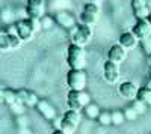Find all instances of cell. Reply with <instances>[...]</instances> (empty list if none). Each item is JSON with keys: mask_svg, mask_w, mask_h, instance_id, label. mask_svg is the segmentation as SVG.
Listing matches in <instances>:
<instances>
[{"mask_svg": "<svg viewBox=\"0 0 151 134\" xmlns=\"http://www.w3.org/2000/svg\"><path fill=\"white\" fill-rule=\"evenodd\" d=\"M147 88H150L151 89V77L148 78V81H147Z\"/></svg>", "mask_w": 151, "mask_h": 134, "instance_id": "74e56055", "label": "cell"}, {"mask_svg": "<svg viewBox=\"0 0 151 134\" xmlns=\"http://www.w3.org/2000/svg\"><path fill=\"white\" fill-rule=\"evenodd\" d=\"M132 107L136 110V113L137 115H144L145 112H147V108H148V105L144 103V101H141V100H134V101H132Z\"/></svg>", "mask_w": 151, "mask_h": 134, "instance_id": "7402d4cb", "label": "cell"}, {"mask_svg": "<svg viewBox=\"0 0 151 134\" xmlns=\"http://www.w3.org/2000/svg\"><path fill=\"white\" fill-rule=\"evenodd\" d=\"M36 110L40 112V115L47 120H55L56 119V108L47 100H40V103L36 104Z\"/></svg>", "mask_w": 151, "mask_h": 134, "instance_id": "8fae6325", "label": "cell"}, {"mask_svg": "<svg viewBox=\"0 0 151 134\" xmlns=\"http://www.w3.org/2000/svg\"><path fill=\"white\" fill-rule=\"evenodd\" d=\"M15 26H17V36H18V38H20L23 42L30 41V39L33 38L35 32L32 30V27H30V24H29V20H27V18H23V20L15 21Z\"/></svg>", "mask_w": 151, "mask_h": 134, "instance_id": "9c48e42d", "label": "cell"}, {"mask_svg": "<svg viewBox=\"0 0 151 134\" xmlns=\"http://www.w3.org/2000/svg\"><path fill=\"white\" fill-rule=\"evenodd\" d=\"M137 92H139V88L133 81H122L118 86V93L124 100H129V101H134L137 98Z\"/></svg>", "mask_w": 151, "mask_h": 134, "instance_id": "ba28073f", "label": "cell"}, {"mask_svg": "<svg viewBox=\"0 0 151 134\" xmlns=\"http://www.w3.org/2000/svg\"><path fill=\"white\" fill-rule=\"evenodd\" d=\"M67 105H68L70 110H74V112L83 110V105H82L80 101H79V92H77V91H70V92H68Z\"/></svg>", "mask_w": 151, "mask_h": 134, "instance_id": "4fadbf2b", "label": "cell"}, {"mask_svg": "<svg viewBox=\"0 0 151 134\" xmlns=\"http://www.w3.org/2000/svg\"><path fill=\"white\" fill-rule=\"evenodd\" d=\"M150 77H151V65H150Z\"/></svg>", "mask_w": 151, "mask_h": 134, "instance_id": "ab89813d", "label": "cell"}, {"mask_svg": "<svg viewBox=\"0 0 151 134\" xmlns=\"http://www.w3.org/2000/svg\"><path fill=\"white\" fill-rule=\"evenodd\" d=\"M124 120H125L124 112H121V110H113V112H112V125L119 127V125L124 124Z\"/></svg>", "mask_w": 151, "mask_h": 134, "instance_id": "44dd1931", "label": "cell"}, {"mask_svg": "<svg viewBox=\"0 0 151 134\" xmlns=\"http://www.w3.org/2000/svg\"><path fill=\"white\" fill-rule=\"evenodd\" d=\"M9 108H11V112L14 113V115H17V116H21V115H24V110H26V105H24V103H21L20 100H17L12 105H9Z\"/></svg>", "mask_w": 151, "mask_h": 134, "instance_id": "ffe728a7", "label": "cell"}, {"mask_svg": "<svg viewBox=\"0 0 151 134\" xmlns=\"http://www.w3.org/2000/svg\"><path fill=\"white\" fill-rule=\"evenodd\" d=\"M125 59H127V50L124 47H121L119 44L110 45V48L107 50V60L115 65H121Z\"/></svg>", "mask_w": 151, "mask_h": 134, "instance_id": "52a82bcc", "label": "cell"}, {"mask_svg": "<svg viewBox=\"0 0 151 134\" xmlns=\"http://www.w3.org/2000/svg\"><path fill=\"white\" fill-rule=\"evenodd\" d=\"M137 116H139V115L136 113V110H134L132 105H129V107L124 108V118H125V120L132 122V120H136V119H137Z\"/></svg>", "mask_w": 151, "mask_h": 134, "instance_id": "484cf974", "label": "cell"}, {"mask_svg": "<svg viewBox=\"0 0 151 134\" xmlns=\"http://www.w3.org/2000/svg\"><path fill=\"white\" fill-rule=\"evenodd\" d=\"M5 104V93H3V89H0V105Z\"/></svg>", "mask_w": 151, "mask_h": 134, "instance_id": "836d02e7", "label": "cell"}, {"mask_svg": "<svg viewBox=\"0 0 151 134\" xmlns=\"http://www.w3.org/2000/svg\"><path fill=\"white\" fill-rule=\"evenodd\" d=\"M79 101H80V104L83 105V108H85L88 104H91V96H89V93H86L85 91L79 92Z\"/></svg>", "mask_w": 151, "mask_h": 134, "instance_id": "f1b7e54d", "label": "cell"}, {"mask_svg": "<svg viewBox=\"0 0 151 134\" xmlns=\"http://www.w3.org/2000/svg\"><path fill=\"white\" fill-rule=\"evenodd\" d=\"M97 120L100 122V125H103V127L112 125V113L110 112H101Z\"/></svg>", "mask_w": 151, "mask_h": 134, "instance_id": "603a6c76", "label": "cell"}, {"mask_svg": "<svg viewBox=\"0 0 151 134\" xmlns=\"http://www.w3.org/2000/svg\"><path fill=\"white\" fill-rule=\"evenodd\" d=\"M83 12L98 17V14H100V6L95 5V3H89V2H88V3H85V6H83Z\"/></svg>", "mask_w": 151, "mask_h": 134, "instance_id": "d4e9b609", "label": "cell"}, {"mask_svg": "<svg viewBox=\"0 0 151 134\" xmlns=\"http://www.w3.org/2000/svg\"><path fill=\"white\" fill-rule=\"evenodd\" d=\"M137 100L144 101L147 105H151V89L150 88H139V92H137Z\"/></svg>", "mask_w": 151, "mask_h": 134, "instance_id": "e0dca14e", "label": "cell"}, {"mask_svg": "<svg viewBox=\"0 0 151 134\" xmlns=\"http://www.w3.org/2000/svg\"><path fill=\"white\" fill-rule=\"evenodd\" d=\"M132 32L139 39V42L151 38V21L150 20H136Z\"/></svg>", "mask_w": 151, "mask_h": 134, "instance_id": "5b68a950", "label": "cell"}, {"mask_svg": "<svg viewBox=\"0 0 151 134\" xmlns=\"http://www.w3.org/2000/svg\"><path fill=\"white\" fill-rule=\"evenodd\" d=\"M67 84L70 91L82 92L88 86V74L85 69H70L67 74Z\"/></svg>", "mask_w": 151, "mask_h": 134, "instance_id": "7a4b0ae2", "label": "cell"}, {"mask_svg": "<svg viewBox=\"0 0 151 134\" xmlns=\"http://www.w3.org/2000/svg\"><path fill=\"white\" fill-rule=\"evenodd\" d=\"M8 39H9V47H11V50H15V48H18V47L21 45V42H23L17 35H8Z\"/></svg>", "mask_w": 151, "mask_h": 134, "instance_id": "4316f807", "label": "cell"}, {"mask_svg": "<svg viewBox=\"0 0 151 134\" xmlns=\"http://www.w3.org/2000/svg\"><path fill=\"white\" fill-rule=\"evenodd\" d=\"M26 14H27V18L41 20L45 15V3H44V0H27Z\"/></svg>", "mask_w": 151, "mask_h": 134, "instance_id": "277c9868", "label": "cell"}, {"mask_svg": "<svg viewBox=\"0 0 151 134\" xmlns=\"http://www.w3.org/2000/svg\"><path fill=\"white\" fill-rule=\"evenodd\" d=\"M89 3H95V5H98V2H101V0H88Z\"/></svg>", "mask_w": 151, "mask_h": 134, "instance_id": "8d00e7d4", "label": "cell"}, {"mask_svg": "<svg viewBox=\"0 0 151 134\" xmlns=\"http://www.w3.org/2000/svg\"><path fill=\"white\" fill-rule=\"evenodd\" d=\"M0 20H2V23L6 24V26L14 24L15 23V11H12L11 8H3L0 11Z\"/></svg>", "mask_w": 151, "mask_h": 134, "instance_id": "5bb4252c", "label": "cell"}, {"mask_svg": "<svg viewBox=\"0 0 151 134\" xmlns=\"http://www.w3.org/2000/svg\"><path fill=\"white\" fill-rule=\"evenodd\" d=\"M17 122H18V127H20V128H27V125H29V118L24 116V115H21V116L17 118Z\"/></svg>", "mask_w": 151, "mask_h": 134, "instance_id": "4dcf8cb0", "label": "cell"}, {"mask_svg": "<svg viewBox=\"0 0 151 134\" xmlns=\"http://www.w3.org/2000/svg\"><path fill=\"white\" fill-rule=\"evenodd\" d=\"M150 60H151V54H150Z\"/></svg>", "mask_w": 151, "mask_h": 134, "instance_id": "b9f144b4", "label": "cell"}, {"mask_svg": "<svg viewBox=\"0 0 151 134\" xmlns=\"http://www.w3.org/2000/svg\"><path fill=\"white\" fill-rule=\"evenodd\" d=\"M29 20V24H30V27L35 33H38L40 30H42V26H41V20H38V18H27Z\"/></svg>", "mask_w": 151, "mask_h": 134, "instance_id": "83f0119b", "label": "cell"}, {"mask_svg": "<svg viewBox=\"0 0 151 134\" xmlns=\"http://www.w3.org/2000/svg\"><path fill=\"white\" fill-rule=\"evenodd\" d=\"M20 134H30V131L27 128H20Z\"/></svg>", "mask_w": 151, "mask_h": 134, "instance_id": "e575fe53", "label": "cell"}, {"mask_svg": "<svg viewBox=\"0 0 151 134\" xmlns=\"http://www.w3.org/2000/svg\"><path fill=\"white\" fill-rule=\"evenodd\" d=\"M3 32H5V30H0V39H2V35H3Z\"/></svg>", "mask_w": 151, "mask_h": 134, "instance_id": "f35d334b", "label": "cell"}, {"mask_svg": "<svg viewBox=\"0 0 151 134\" xmlns=\"http://www.w3.org/2000/svg\"><path fill=\"white\" fill-rule=\"evenodd\" d=\"M62 119L67 120V122H70L71 125H74L76 128H77V127L80 125V122H82V115H80V112L68 110V112L64 115V118H62Z\"/></svg>", "mask_w": 151, "mask_h": 134, "instance_id": "9a60e30c", "label": "cell"}, {"mask_svg": "<svg viewBox=\"0 0 151 134\" xmlns=\"http://www.w3.org/2000/svg\"><path fill=\"white\" fill-rule=\"evenodd\" d=\"M3 93H5V104L6 105H12L18 100L17 98V91H14V89L6 88V89H3Z\"/></svg>", "mask_w": 151, "mask_h": 134, "instance_id": "ac0fdd59", "label": "cell"}, {"mask_svg": "<svg viewBox=\"0 0 151 134\" xmlns=\"http://www.w3.org/2000/svg\"><path fill=\"white\" fill-rule=\"evenodd\" d=\"M5 33H6V35H17V26H15V23L11 24V26H6Z\"/></svg>", "mask_w": 151, "mask_h": 134, "instance_id": "d6a6232c", "label": "cell"}, {"mask_svg": "<svg viewBox=\"0 0 151 134\" xmlns=\"http://www.w3.org/2000/svg\"><path fill=\"white\" fill-rule=\"evenodd\" d=\"M97 18L95 15H91V14H86V12H82L79 20H80V24H85V26H91L92 27V24L97 23Z\"/></svg>", "mask_w": 151, "mask_h": 134, "instance_id": "d6986e66", "label": "cell"}, {"mask_svg": "<svg viewBox=\"0 0 151 134\" xmlns=\"http://www.w3.org/2000/svg\"><path fill=\"white\" fill-rule=\"evenodd\" d=\"M92 27L91 26H85V24H79L76 26L73 30H71V44L74 45H79V47H83L91 41L92 38Z\"/></svg>", "mask_w": 151, "mask_h": 134, "instance_id": "3957f363", "label": "cell"}, {"mask_svg": "<svg viewBox=\"0 0 151 134\" xmlns=\"http://www.w3.org/2000/svg\"><path fill=\"white\" fill-rule=\"evenodd\" d=\"M148 20H150V21H151V15H150V18H148Z\"/></svg>", "mask_w": 151, "mask_h": 134, "instance_id": "60d3db41", "label": "cell"}, {"mask_svg": "<svg viewBox=\"0 0 151 134\" xmlns=\"http://www.w3.org/2000/svg\"><path fill=\"white\" fill-rule=\"evenodd\" d=\"M52 134H65V133H62L60 130H53V131H52Z\"/></svg>", "mask_w": 151, "mask_h": 134, "instance_id": "d590c367", "label": "cell"}, {"mask_svg": "<svg viewBox=\"0 0 151 134\" xmlns=\"http://www.w3.org/2000/svg\"><path fill=\"white\" fill-rule=\"evenodd\" d=\"M67 62L71 69H85L86 66V50L83 47L71 44L68 47Z\"/></svg>", "mask_w": 151, "mask_h": 134, "instance_id": "6da1fadb", "label": "cell"}, {"mask_svg": "<svg viewBox=\"0 0 151 134\" xmlns=\"http://www.w3.org/2000/svg\"><path fill=\"white\" fill-rule=\"evenodd\" d=\"M55 17L52 15H44L41 18V26H42V30H50L53 26H55Z\"/></svg>", "mask_w": 151, "mask_h": 134, "instance_id": "cb8c5ba5", "label": "cell"}, {"mask_svg": "<svg viewBox=\"0 0 151 134\" xmlns=\"http://www.w3.org/2000/svg\"><path fill=\"white\" fill-rule=\"evenodd\" d=\"M132 8H133V11L148 8V0H132Z\"/></svg>", "mask_w": 151, "mask_h": 134, "instance_id": "f546056e", "label": "cell"}, {"mask_svg": "<svg viewBox=\"0 0 151 134\" xmlns=\"http://www.w3.org/2000/svg\"><path fill=\"white\" fill-rule=\"evenodd\" d=\"M55 21L59 24L60 27L64 29H74L77 24H76V17L68 11H59L55 15Z\"/></svg>", "mask_w": 151, "mask_h": 134, "instance_id": "30bf717a", "label": "cell"}, {"mask_svg": "<svg viewBox=\"0 0 151 134\" xmlns=\"http://www.w3.org/2000/svg\"><path fill=\"white\" fill-rule=\"evenodd\" d=\"M83 112H85V115H86V118L88 119H98V116H100V107L97 105V104H94V103H91V104H88L85 108H83Z\"/></svg>", "mask_w": 151, "mask_h": 134, "instance_id": "2e32d148", "label": "cell"}, {"mask_svg": "<svg viewBox=\"0 0 151 134\" xmlns=\"http://www.w3.org/2000/svg\"><path fill=\"white\" fill-rule=\"evenodd\" d=\"M103 77L109 84H115L119 81L121 72H119V65L112 63L110 60H106L104 66H103Z\"/></svg>", "mask_w": 151, "mask_h": 134, "instance_id": "8992f818", "label": "cell"}, {"mask_svg": "<svg viewBox=\"0 0 151 134\" xmlns=\"http://www.w3.org/2000/svg\"><path fill=\"white\" fill-rule=\"evenodd\" d=\"M118 44H119L121 47H124L125 50H132V48H134L137 44H139V39L134 36L133 32H124V33L119 35Z\"/></svg>", "mask_w": 151, "mask_h": 134, "instance_id": "7c38bea8", "label": "cell"}, {"mask_svg": "<svg viewBox=\"0 0 151 134\" xmlns=\"http://www.w3.org/2000/svg\"><path fill=\"white\" fill-rule=\"evenodd\" d=\"M0 23H2V20H0Z\"/></svg>", "mask_w": 151, "mask_h": 134, "instance_id": "7bdbcfd3", "label": "cell"}, {"mask_svg": "<svg viewBox=\"0 0 151 134\" xmlns=\"http://www.w3.org/2000/svg\"><path fill=\"white\" fill-rule=\"evenodd\" d=\"M141 45L144 47L145 53L150 56V54H151V38H148V39H145V41H141Z\"/></svg>", "mask_w": 151, "mask_h": 134, "instance_id": "1f68e13d", "label": "cell"}]
</instances>
